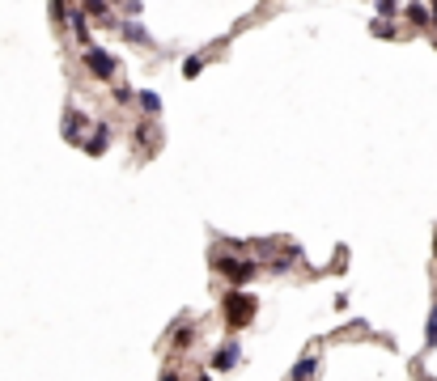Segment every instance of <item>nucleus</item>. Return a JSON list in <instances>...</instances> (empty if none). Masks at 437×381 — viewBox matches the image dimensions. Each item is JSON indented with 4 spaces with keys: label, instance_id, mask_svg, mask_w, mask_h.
Instances as JSON below:
<instances>
[{
    "label": "nucleus",
    "instance_id": "1",
    "mask_svg": "<svg viewBox=\"0 0 437 381\" xmlns=\"http://www.w3.org/2000/svg\"><path fill=\"white\" fill-rule=\"evenodd\" d=\"M221 314H225V326H251V318H255V297L251 292H242V288H234V292H225V301H221Z\"/></svg>",
    "mask_w": 437,
    "mask_h": 381
},
{
    "label": "nucleus",
    "instance_id": "2",
    "mask_svg": "<svg viewBox=\"0 0 437 381\" xmlns=\"http://www.w3.org/2000/svg\"><path fill=\"white\" fill-rule=\"evenodd\" d=\"M212 267L221 271L225 279H234L238 288L247 284V279H255V275H259V259H234V254H216V259H212Z\"/></svg>",
    "mask_w": 437,
    "mask_h": 381
},
{
    "label": "nucleus",
    "instance_id": "3",
    "mask_svg": "<svg viewBox=\"0 0 437 381\" xmlns=\"http://www.w3.org/2000/svg\"><path fill=\"white\" fill-rule=\"evenodd\" d=\"M85 68L93 72V76H98V81H111V76H115V68H119V60L111 56V51H102V47H85Z\"/></svg>",
    "mask_w": 437,
    "mask_h": 381
},
{
    "label": "nucleus",
    "instance_id": "4",
    "mask_svg": "<svg viewBox=\"0 0 437 381\" xmlns=\"http://www.w3.org/2000/svg\"><path fill=\"white\" fill-rule=\"evenodd\" d=\"M238 360H242V347L238 343H221V347H216L212 351V373H229V369H238Z\"/></svg>",
    "mask_w": 437,
    "mask_h": 381
},
{
    "label": "nucleus",
    "instance_id": "5",
    "mask_svg": "<svg viewBox=\"0 0 437 381\" xmlns=\"http://www.w3.org/2000/svg\"><path fill=\"white\" fill-rule=\"evenodd\" d=\"M107 144H111V127H107V123H98V127H93V136L85 140V152H89V157H102Z\"/></svg>",
    "mask_w": 437,
    "mask_h": 381
},
{
    "label": "nucleus",
    "instance_id": "6",
    "mask_svg": "<svg viewBox=\"0 0 437 381\" xmlns=\"http://www.w3.org/2000/svg\"><path fill=\"white\" fill-rule=\"evenodd\" d=\"M314 373H319V351H306L302 360L293 365V373H289V377H293V381H310Z\"/></svg>",
    "mask_w": 437,
    "mask_h": 381
},
{
    "label": "nucleus",
    "instance_id": "7",
    "mask_svg": "<svg viewBox=\"0 0 437 381\" xmlns=\"http://www.w3.org/2000/svg\"><path fill=\"white\" fill-rule=\"evenodd\" d=\"M81 127H85V115L77 106L64 111V140H81Z\"/></svg>",
    "mask_w": 437,
    "mask_h": 381
},
{
    "label": "nucleus",
    "instance_id": "8",
    "mask_svg": "<svg viewBox=\"0 0 437 381\" xmlns=\"http://www.w3.org/2000/svg\"><path fill=\"white\" fill-rule=\"evenodd\" d=\"M68 25H72V34H77L81 47H89V25H85V9H72L68 13Z\"/></svg>",
    "mask_w": 437,
    "mask_h": 381
},
{
    "label": "nucleus",
    "instance_id": "9",
    "mask_svg": "<svg viewBox=\"0 0 437 381\" xmlns=\"http://www.w3.org/2000/svg\"><path fill=\"white\" fill-rule=\"evenodd\" d=\"M119 34H124L128 43H149V30H144L140 21H119Z\"/></svg>",
    "mask_w": 437,
    "mask_h": 381
},
{
    "label": "nucleus",
    "instance_id": "10",
    "mask_svg": "<svg viewBox=\"0 0 437 381\" xmlns=\"http://www.w3.org/2000/svg\"><path fill=\"white\" fill-rule=\"evenodd\" d=\"M403 13H407V21H412V25H429V5H425V0H412V5H407Z\"/></svg>",
    "mask_w": 437,
    "mask_h": 381
},
{
    "label": "nucleus",
    "instance_id": "11",
    "mask_svg": "<svg viewBox=\"0 0 437 381\" xmlns=\"http://www.w3.org/2000/svg\"><path fill=\"white\" fill-rule=\"evenodd\" d=\"M140 106H144V115H161V97H157L153 89H144V93H140Z\"/></svg>",
    "mask_w": 437,
    "mask_h": 381
},
{
    "label": "nucleus",
    "instance_id": "12",
    "mask_svg": "<svg viewBox=\"0 0 437 381\" xmlns=\"http://www.w3.org/2000/svg\"><path fill=\"white\" fill-rule=\"evenodd\" d=\"M200 72H204V60L200 56H187L183 60V76H187V81H191V76H200Z\"/></svg>",
    "mask_w": 437,
    "mask_h": 381
},
{
    "label": "nucleus",
    "instance_id": "13",
    "mask_svg": "<svg viewBox=\"0 0 437 381\" xmlns=\"http://www.w3.org/2000/svg\"><path fill=\"white\" fill-rule=\"evenodd\" d=\"M370 30H374V38H395V25H391V21H382V17L370 25Z\"/></svg>",
    "mask_w": 437,
    "mask_h": 381
},
{
    "label": "nucleus",
    "instance_id": "14",
    "mask_svg": "<svg viewBox=\"0 0 437 381\" xmlns=\"http://www.w3.org/2000/svg\"><path fill=\"white\" fill-rule=\"evenodd\" d=\"M374 9H378V17H382V21L399 13V5H395V0H374Z\"/></svg>",
    "mask_w": 437,
    "mask_h": 381
},
{
    "label": "nucleus",
    "instance_id": "15",
    "mask_svg": "<svg viewBox=\"0 0 437 381\" xmlns=\"http://www.w3.org/2000/svg\"><path fill=\"white\" fill-rule=\"evenodd\" d=\"M425 343H429V347L437 343V305H433V314H429V326H425Z\"/></svg>",
    "mask_w": 437,
    "mask_h": 381
},
{
    "label": "nucleus",
    "instance_id": "16",
    "mask_svg": "<svg viewBox=\"0 0 437 381\" xmlns=\"http://www.w3.org/2000/svg\"><path fill=\"white\" fill-rule=\"evenodd\" d=\"M191 339H196V330H191V326H179V335H175V347H187Z\"/></svg>",
    "mask_w": 437,
    "mask_h": 381
},
{
    "label": "nucleus",
    "instance_id": "17",
    "mask_svg": "<svg viewBox=\"0 0 437 381\" xmlns=\"http://www.w3.org/2000/svg\"><path fill=\"white\" fill-rule=\"evenodd\" d=\"M111 97H115V102H119V106H124V102H132V89H128V85H119V89H115V93H111Z\"/></svg>",
    "mask_w": 437,
    "mask_h": 381
},
{
    "label": "nucleus",
    "instance_id": "18",
    "mask_svg": "<svg viewBox=\"0 0 437 381\" xmlns=\"http://www.w3.org/2000/svg\"><path fill=\"white\" fill-rule=\"evenodd\" d=\"M85 9L89 13H107V0H85Z\"/></svg>",
    "mask_w": 437,
    "mask_h": 381
},
{
    "label": "nucleus",
    "instance_id": "19",
    "mask_svg": "<svg viewBox=\"0 0 437 381\" xmlns=\"http://www.w3.org/2000/svg\"><path fill=\"white\" fill-rule=\"evenodd\" d=\"M157 381H179V373H170V369H166V373H161Z\"/></svg>",
    "mask_w": 437,
    "mask_h": 381
},
{
    "label": "nucleus",
    "instance_id": "20",
    "mask_svg": "<svg viewBox=\"0 0 437 381\" xmlns=\"http://www.w3.org/2000/svg\"><path fill=\"white\" fill-rule=\"evenodd\" d=\"M429 17H433V25H437V0H429Z\"/></svg>",
    "mask_w": 437,
    "mask_h": 381
},
{
    "label": "nucleus",
    "instance_id": "21",
    "mask_svg": "<svg viewBox=\"0 0 437 381\" xmlns=\"http://www.w3.org/2000/svg\"><path fill=\"white\" fill-rule=\"evenodd\" d=\"M433 254H437V238H433Z\"/></svg>",
    "mask_w": 437,
    "mask_h": 381
}]
</instances>
